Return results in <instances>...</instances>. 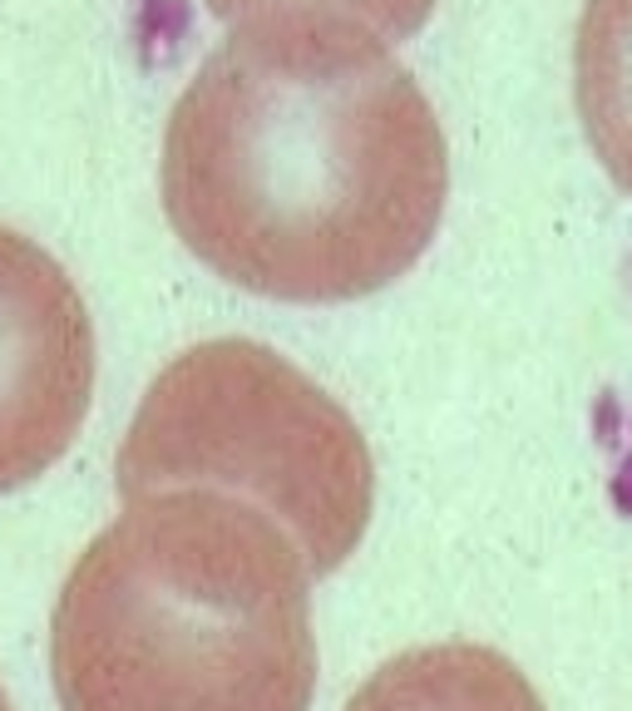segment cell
Returning <instances> with one entry per match:
<instances>
[{
	"mask_svg": "<svg viewBox=\"0 0 632 711\" xmlns=\"http://www.w3.org/2000/svg\"><path fill=\"white\" fill-rule=\"evenodd\" d=\"M158 193L183 247L233 286L336 306L425 257L450 158L385 40L341 20H267L227 30L183 84Z\"/></svg>",
	"mask_w": 632,
	"mask_h": 711,
	"instance_id": "cell-1",
	"label": "cell"
},
{
	"mask_svg": "<svg viewBox=\"0 0 632 711\" xmlns=\"http://www.w3.org/2000/svg\"><path fill=\"white\" fill-rule=\"evenodd\" d=\"M59 711H312V568L223 489L134 494L49 618Z\"/></svg>",
	"mask_w": 632,
	"mask_h": 711,
	"instance_id": "cell-2",
	"label": "cell"
},
{
	"mask_svg": "<svg viewBox=\"0 0 632 711\" xmlns=\"http://www.w3.org/2000/svg\"><path fill=\"white\" fill-rule=\"evenodd\" d=\"M124 499L154 489H223L272 514L312 578L365 539L375 464L341 400L272 346L213 336L154 375L119 444Z\"/></svg>",
	"mask_w": 632,
	"mask_h": 711,
	"instance_id": "cell-3",
	"label": "cell"
},
{
	"mask_svg": "<svg viewBox=\"0 0 632 711\" xmlns=\"http://www.w3.org/2000/svg\"><path fill=\"white\" fill-rule=\"evenodd\" d=\"M94 395V321L75 276L0 227V494L40 479L75 444Z\"/></svg>",
	"mask_w": 632,
	"mask_h": 711,
	"instance_id": "cell-4",
	"label": "cell"
},
{
	"mask_svg": "<svg viewBox=\"0 0 632 711\" xmlns=\"http://www.w3.org/2000/svg\"><path fill=\"white\" fill-rule=\"evenodd\" d=\"M346 711H543V701L504 652L430 642L381 662Z\"/></svg>",
	"mask_w": 632,
	"mask_h": 711,
	"instance_id": "cell-5",
	"label": "cell"
},
{
	"mask_svg": "<svg viewBox=\"0 0 632 711\" xmlns=\"http://www.w3.org/2000/svg\"><path fill=\"white\" fill-rule=\"evenodd\" d=\"M573 99L598 163L632 193V0H583L573 30Z\"/></svg>",
	"mask_w": 632,
	"mask_h": 711,
	"instance_id": "cell-6",
	"label": "cell"
},
{
	"mask_svg": "<svg viewBox=\"0 0 632 711\" xmlns=\"http://www.w3.org/2000/svg\"><path fill=\"white\" fill-rule=\"evenodd\" d=\"M227 30L267 25V20H341L375 40H405L430 20L435 0H207Z\"/></svg>",
	"mask_w": 632,
	"mask_h": 711,
	"instance_id": "cell-7",
	"label": "cell"
},
{
	"mask_svg": "<svg viewBox=\"0 0 632 711\" xmlns=\"http://www.w3.org/2000/svg\"><path fill=\"white\" fill-rule=\"evenodd\" d=\"M0 711H15V707H10V697H5V687H0Z\"/></svg>",
	"mask_w": 632,
	"mask_h": 711,
	"instance_id": "cell-8",
	"label": "cell"
}]
</instances>
